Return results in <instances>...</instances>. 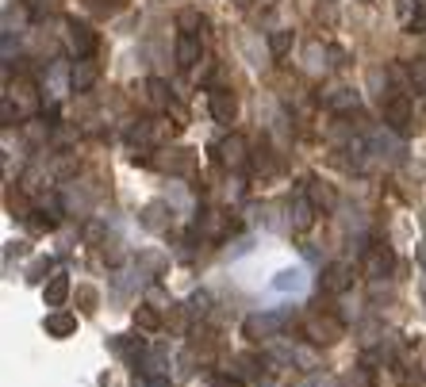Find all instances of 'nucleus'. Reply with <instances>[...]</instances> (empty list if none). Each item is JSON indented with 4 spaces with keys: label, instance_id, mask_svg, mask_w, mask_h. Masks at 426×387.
<instances>
[{
    "label": "nucleus",
    "instance_id": "nucleus-27",
    "mask_svg": "<svg viewBox=\"0 0 426 387\" xmlns=\"http://www.w3.org/2000/svg\"><path fill=\"white\" fill-rule=\"evenodd\" d=\"M288 50H292V31H273V35H269V54L284 57Z\"/></svg>",
    "mask_w": 426,
    "mask_h": 387
},
{
    "label": "nucleus",
    "instance_id": "nucleus-11",
    "mask_svg": "<svg viewBox=\"0 0 426 387\" xmlns=\"http://www.w3.org/2000/svg\"><path fill=\"white\" fill-rule=\"evenodd\" d=\"M307 200L315 203V211H334L338 208V192H334L326 180H319V177L307 180Z\"/></svg>",
    "mask_w": 426,
    "mask_h": 387
},
{
    "label": "nucleus",
    "instance_id": "nucleus-3",
    "mask_svg": "<svg viewBox=\"0 0 426 387\" xmlns=\"http://www.w3.org/2000/svg\"><path fill=\"white\" fill-rule=\"evenodd\" d=\"M65 50H69L73 57H88L96 50V31L88 27V23L69 20L65 23Z\"/></svg>",
    "mask_w": 426,
    "mask_h": 387
},
{
    "label": "nucleus",
    "instance_id": "nucleus-19",
    "mask_svg": "<svg viewBox=\"0 0 426 387\" xmlns=\"http://www.w3.org/2000/svg\"><path fill=\"white\" fill-rule=\"evenodd\" d=\"M158 165L166 169V172H188L196 165V158L188 150H169V158H158Z\"/></svg>",
    "mask_w": 426,
    "mask_h": 387
},
{
    "label": "nucleus",
    "instance_id": "nucleus-20",
    "mask_svg": "<svg viewBox=\"0 0 426 387\" xmlns=\"http://www.w3.org/2000/svg\"><path fill=\"white\" fill-rule=\"evenodd\" d=\"M142 226L146 230H166L169 226V208L166 203H150V208L142 211Z\"/></svg>",
    "mask_w": 426,
    "mask_h": 387
},
{
    "label": "nucleus",
    "instance_id": "nucleus-6",
    "mask_svg": "<svg viewBox=\"0 0 426 387\" xmlns=\"http://www.w3.org/2000/svg\"><path fill=\"white\" fill-rule=\"evenodd\" d=\"M246 161H250V142L242 135H231L219 142V165L223 169H242Z\"/></svg>",
    "mask_w": 426,
    "mask_h": 387
},
{
    "label": "nucleus",
    "instance_id": "nucleus-31",
    "mask_svg": "<svg viewBox=\"0 0 426 387\" xmlns=\"http://www.w3.org/2000/svg\"><path fill=\"white\" fill-rule=\"evenodd\" d=\"M116 349L123 353V357H142L146 345H142V341H123V337H116Z\"/></svg>",
    "mask_w": 426,
    "mask_h": 387
},
{
    "label": "nucleus",
    "instance_id": "nucleus-34",
    "mask_svg": "<svg viewBox=\"0 0 426 387\" xmlns=\"http://www.w3.org/2000/svg\"><path fill=\"white\" fill-rule=\"evenodd\" d=\"M0 115H4V123H8V127H12V123H15V111H12V100H4V108H0Z\"/></svg>",
    "mask_w": 426,
    "mask_h": 387
},
{
    "label": "nucleus",
    "instance_id": "nucleus-35",
    "mask_svg": "<svg viewBox=\"0 0 426 387\" xmlns=\"http://www.w3.org/2000/svg\"><path fill=\"white\" fill-rule=\"evenodd\" d=\"M415 261H419V265L426 269V238H422V242H419V245H415Z\"/></svg>",
    "mask_w": 426,
    "mask_h": 387
},
{
    "label": "nucleus",
    "instance_id": "nucleus-16",
    "mask_svg": "<svg viewBox=\"0 0 426 387\" xmlns=\"http://www.w3.org/2000/svg\"><path fill=\"white\" fill-rule=\"evenodd\" d=\"M46 334H51V337H69V334H77V318L65 315V311H54V315H46Z\"/></svg>",
    "mask_w": 426,
    "mask_h": 387
},
{
    "label": "nucleus",
    "instance_id": "nucleus-24",
    "mask_svg": "<svg viewBox=\"0 0 426 387\" xmlns=\"http://www.w3.org/2000/svg\"><path fill=\"white\" fill-rule=\"evenodd\" d=\"M407 81H411L415 93H422V96H426V62H422V57L407 62Z\"/></svg>",
    "mask_w": 426,
    "mask_h": 387
},
{
    "label": "nucleus",
    "instance_id": "nucleus-10",
    "mask_svg": "<svg viewBox=\"0 0 426 387\" xmlns=\"http://www.w3.org/2000/svg\"><path fill=\"white\" fill-rule=\"evenodd\" d=\"M288 222L296 234H307L311 222H315V203L307 200V196H296V200L288 203Z\"/></svg>",
    "mask_w": 426,
    "mask_h": 387
},
{
    "label": "nucleus",
    "instance_id": "nucleus-8",
    "mask_svg": "<svg viewBox=\"0 0 426 387\" xmlns=\"http://www.w3.org/2000/svg\"><path fill=\"white\" fill-rule=\"evenodd\" d=\"M384 123H388L396 135H411L419 123H415V115H411V104L407 100H388V108H384Z\"/></svg>",
    "mask_w": 426,
    "mask_h": 387
},
{
    "label": "nucleus",
    "instance_id": "nucleus-37",
    "mask_svg": "<svg viewBox=\"0 0 426 387\" xmlns=\"http://www.w3.org/2000/svg\"><path fill=\"white\" fill-rule=\"evenodd\" d=\"M422 295H426V292H422Z\"/></svg>",
    "mask_w": 426,
    "mask_h": 387
},
{
    "label": "nucleus",
    "instance_id": "nucleus-29",
    "mask_svg": "<svg viewBox=\"0 0 426 387\" xmlns=\"http://www.w3.org/2000/svg\"><path fill=\"white\" fill-rule=\"evenodd\" d=\"M300 284H304V280H300V273H296V269H288V273H281V276L273 280V287H277V292H296Z\"/></svg>",
    "mask_w": 426,
    "mask_h": 387
},
{
    "label": "nucleus",
    "instance_id": "nucleus-21",
    "mask_svg": "<svg viewBox=\"0 0 426 387\" xmlns=\"http://www.w3.org/2000/svg\"><path fill=\"white\" fill-rule=\"evenodd\" d=\"M146 93H150V104L158 111H169V104H173V100H169V85H166V81H158V77L146 81Z\"/></svg>",
    "mask_w": 426,
    "mask_h": 387
},
{
    "label": "nucleus",
    "instance_id": "nucleus-7",
    "mask_svg": "<svg viewBox=\"0 0 426 387\" xmlns=\"http://www.w3.org/2000/svg\"><path fill=\"white\" fill-rule=\"evenodd\" d=\"M211 119L215 123H234V115H239V96L231 93V88H211Z\"/></svg>",
    "mask_w": 426,
    "mask_h": 387
},
{
    "label": "nucleus",
    "instance_id": "nucleus-26",
    "mask_svg": "<svg viewBox=\"0 0 426 387\" xmlns=\"http://www.w3.org/2000/svg\"><path fill=\"white\" fill-rule=\"evenodd\" d=\"M177 27L192 35V31H200V27H204V15L196 12V8H181V12H177Z\"/></svg>",
    "mask_w": 426,
    "mask_h": 387
},
{
    "label": "nucleus",
    "instance_id": "nucleus-13",
    "mask_svg": "<svg viewBox=\"0 0 426 387\" xmlns=\"http://www.w3.org/2000/svg\"><path fill=\"white\" fill-rule=\"evenodd\" d=\"M173 57H177L181 69H192V65L200 62V39L188 35V31H181V39H177V46H173Z\"/></svg>",
    "mask_w": 426,
    "mask_h": 387
},
{
    "label": "nucleus",
    "instance_id": "nucleus-25",
    "mask_svg": "<svg viewBox=\"0 0 426 387\" xmlns=\"http://www.w3.org/2000/svg\"><path fill=\"white\" fill-rule=\"evenodd\" d=\"M188 315H192V318H204V315H208V311H211V295L208 292H192V295H188Z\"/></svg>",
    "mask_w": 426,
    "mask_h": 387
},
{
    "label": "nucleus",
    "instance_id": "nucleus-32",
    "mask_svg": "<svg viewBox=\"0 0 426 387\" xmlns=\"http://www.w3.org/2000/svg\"><path fill=\"white\" fill-rule=\"evenodd\" d=\"M85 238H88V242H104V238H108V226H104V222H88Z\"/></svg>",
    "mask_w": 426,
    "mask_h": 387
},
{
    "label": "nucleus",
    "instance_id": "nucleus-17",
    "mask_svg": "<svg viewBox=\"0 0 426 387\" xmlns=\"http://www.w3.org/2000/svg\"><path fill=\"white\" fill-rule=\"evenodd\" d=\"M169 269V261H166V253H158V250H146V253H138V276H161Z\"/></svg>",
    "mask_w": 426,
    "mask_h": 387
},
{
    "label": "nucleus",
    "instance_id": "nucleus-9",
    "mask_svg": "<svg viewBox=\"0 0 426 387\" xmlns=\"http://www.w3.org/2000/svg\"><path fill=\"white\" fill-rule=\"evenodd\" d=\"M365 142H368V154H380V158H392V161L404 158V146H399V138H396V130H392V127L373 130Z\"/></svg>",
    "mask_w": 426,
    "mask_h": 387
},
{
    "label": "nucleus",
    "instance_id": "nucleus-15",
    "mask_svg": "<svg viewBox=\"0 0 426 387\" xmlns=\"http://www.w3.org/2000/svg\"><path fill=\"white\" fill-rule=\"evenodd\" d=\"M399 15H404V27L407 31H415V35H422V31H426V4H422V0H404Z\"/></svg>",
    "mask_w": 426,
    "mask_h": 387
},
{
    "label": "nucleus",
    "instance_id": "nucleus-23",
    "mask_svg": "<svg viewBox=\"0 0 426 387\" xmlns=\"http://www.w3.org/2000/svg\"><path fill=\"white\" fill-rule=\"evenodd\" d=\"M135 326H138V330H146V334H154V330L161 326L158 307H138V311H135Z\"/></svg>",
    "mask_w": 426,
    "mask_h": 387
},
{
    "label": "nucleus",
    "instance_id": "nucleus-14",
    "mask_svg": "<svg viewBox=\"0 0 426 387\" xmlns=\"http://www.w3.org/2000/svg\"><path fill=\"white\" fill-rule=\"evenodd\" d=\"M43 299H46V307H62V303L69 299V276H65V273L46 276V284H43Z\"/></svg>",
    "mask_w": 426,
    "mask_h": 387
},
{
    "label": "nucleus",
    "instance_id": "nucleus-30",
    "mask_svg": "<svg viewBox=\"0 0 426 387\" xmlns=\"http://www.w3.org/2000/svg\"><path fill=\"white\" fill-rule=\"evenodd\" d=\"M96 299H100V295H96V287H85V284L77 287V303H81V311H96Z\"/></svg>",
    "mask_w": 426,
    "mask_h": 387
},
{
    "label": "nucleus",
    "instance_id": "nucleus-22",
    "mask_svg": "<svg viewBox=\"0 0 426 387\" xmlns=\"http://www.w3.org/2000/svg\"><path fill=\"white\" fill-rule=\"evenodd\" d=\"M292 365H300L304 372H315L319 368V353L307 349V345H292Z\"/></svg>",
    "mask_w": 426,
    "mask_h": 387
},
{
    "label": "nucleus",
    "instance_id": "nucleus-1",
    "mask_svg": "<svg viewBox=\"0 0 426 387\" xmlns=\"http://www.w3.org/2000/svg\"><path fill=\"white\" fill-rule=\"evenodd\" d=\"M304 334H307L311 345H334V341L346 337V326H342V318H334V315H315V318H307Z\"/></svg>",
    "mask_w": 426,
    "mask_h": 387
},
{
    "label": "nucleus",
    "instance_id": "nucleus-5",
    "mask_svg": "<svg viewBox=\"0 0 426 387\" xmlns=\"http://www.w3.org/2000/svg\"><path fill=\"white\" fill-rule=\"evenodd\" d=\"M96 81H100V65H96L93 57H73V65H69V88L73 93H88Z\"/></svg>",
    "mask_w": 426,
    "mask_h": 387
},
{
    "label": "nucleus",
    "instance_id": "nucleus-36",
    "mask_svg": "<svg viewBox=\"0 0 426 387\" xmlns=\"http://www.w3.org/2000/svg\"><path fill=\"white\" fill-rule=\"evenodd\" d=\"M234 4H242V8H246V4H253V0H234Z\"/></svg>",
    "mask_w": 426,
    "mask_h": 387
},
{
    "label": "nucleus",
    "instance_id": "nucleus-33",
    "mask_svg": "<svg viewBox=\"0 0 426 387\" xmlns=\"http://www.w3.org/2000/svg\"><path fill=\"white\" fill-rule=\"evenodd\" d=\"M43 273H51V261H35L31 265V280H46Z\"/></svg>",
    "mask_w": 426,
    "mask_h": 387
},
{
    "label": "nucleus",
    "instance_id": "nucleus-12",
    "mask_svg": "<svg viewBox=\"0 0 426 387\" xmlns=\"http://www.w3.org/2000/svg\"><path fill=\"white\" fill-rule=\"evenodd\" d=\"M392 265H396V257H392L388 245H373V250H368V257H365V273L373 276V280L388 276V273H392Z\"/></svg>",
    "mask_w": 426,
    "mask_h": 387
},
{
    "label": "nucleus",
    "instance_id": "nucleus-4",
    "mask_svg": "<svg viewBox=\"0 0 426 387\" xmlns=\"http://www.w3.org/2000/svg\"><path fill=\"white\" fill-rule=\"evenodd\" d=\"M319 284H323V292L342 295L350 284H354V265H350V261H331V265H323V276H319Z\"/></svg>",
    "mask_w": 426,
    "mask_h": 387
},
{
    "label": "nucleus",
    "instance_id": "nucleus-28",
    "mask_svg": "<svg viewBox=\"0 0 426 387\" xmlns=\"http://www.w3.org/2000/svg\"><path fill=\"white\" fill-rule=\"evenodd\" d=\"M338 387H373V372L368 368H354V372H346L338 380Z\"/></svg>",
    "mask_w": 426,
    "mask_h": 387
},
{
    "label": "nucleus",
    "instance_id": "nucleus-2",
    "mask_svg": "<svg viewBox=\"0 0 426 387\" xmlns=\"http://www.w3.org/2000/svg\"><path fill=\"white\" fill-rule=\"evenodd\" d=\"M284 326V315H273V311H265V315H250L242 322V334L250 337V341H273L277 334H281Z\"/></svg>",
    "mask_w": 426,
    "mask_h": 387
},
{
    "label": "nucleus",
    "instance_id": "nucleus-18",
    "mask_svg": "<svg viewBox=\"0 0 426 387\" xmlns=\"http://www.w3.org/2000/svg\"><path fill=\"white\" fill-rule=\"evenodd\" d=\"M357 104H361V96H357L354 88H334V93H326V108H334V111H357Z\"/></svg>",
    "mask_w": 426,
    "mask_h": 387
}]
</instances>
